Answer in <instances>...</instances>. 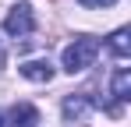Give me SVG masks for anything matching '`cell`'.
<instances>
[{
    "label": "cell",
    "instance_id": "1",
    "mask_svg": "<svg viewBox=\"0 0 131 127\" xmlns=\"http://www.w3.org/2000/svg\"><path fill=\"white\" fill-rule=\"evenodd\" d=\"M96 53H99V42H96V39H89V35L74 39V42L64 49V71H71V74H82L85 67H92Z\"/></svg>",
    "mask_w": 131,
    "mask_h": 127
},
{
    "label": "cell",
    "instance_id": "2",
    "mask_svg": "<svg viewBox=\"0 0 131 127\" xmlns=\"http://www.w3.org/2000/svg\"><path fill=\"white\" fill-rule=\"evenodd\" d=\"M4 28H7V35H14V39H28L32 35V28H36V14H32V4H18L7 21H4Z\"/></svg>",
    "mask_w": 131,
    "mask_h": 127
},
{
    "label": "cell",
    "instance_id": "3",
    "mask_svg": "<svg viewBox=\"0 0 131 127\" xmlns=\"http://www.w3.org/2000/svg\"><path fill=\"white\" fill-rule=\"evenodd\" d=\"M92 109H96V99H89V95H67L64 99V120L67 124H85L92 117Z\"/></svg>",
    "mask_w": 131,
    "mask_h": 127
},
{
    "label": "cell",
    "instance_id": "4",
    "mask_svg": "<svg viewBox=\"0 0 131 127\" xmlns=\"http://www.w3.org/2000/svg\"><path fill=\"white\" fill-rule=\"evenodd\" d=\"M18 74L28 78V81H50L53 78V64L50 60H25V64H18Z\"/></svg>",
    "mask_w": 131,
    "mask_h": 127
},
{
    "label": "cell",
    "instance_id": "5",
    "mask_svg": "<svg viewBox=\"0 0 131 127\" xmlns=\"http://www.w3.org/2000/svg\"><path fill=\"white\" fill-rule=\"evenodd\" d=\"M11 127H39V109L32 103H14V109H11Z\"/></svg>",
    "mask_w": 131,
    "mask_h": 127
},
{
    "label": "cell",
    "instance_id": "6",
    "mask_svg": "<svg viewBox=\"0 0 131 127\" xmlns=\"http://www.w3.org/2000/svg\"><path fill=\"white\" fill-rule=\"evenodd\" d=\"M110 53H113L117 60H128L131 57V32L128 28H117V32L110 35Z\"/></svg>",
    "mask_w": 131,
    "mask_h": 127
},
{
    "label": "cell",
    "instance_id": "7",
    "mask_svg": "<svg viewBox=\"0 0 131 127\" xmlns=\"http://www.w3.org/2000/svg\"><path fill=\"white\" fill-rule=\"evenodd\" d=\"M113 99H117V106L131 99V71H124V67L113 74Z\"/></svg>",
    "mask_w": 131,
    "mask_h": 127
},
{
    "label": "cell",
    "instance_id": "8",
    "mask_svg": "<svg viewBox=\"0 0 131 127\" xmlns=\"http://www.w3.org/2000/svg\"><path fill=\"white\" fill-rule=\"evenodd\" d=\"M82 7H113L117 0H78Z\"/></svg>",
    "mask_w": 131,
    "mask_h": 127
},
{
    "label": "cell",
    "instance_id": "9",
    "mask_svg": "<svg viewBox=\"0 0 131 127\" xmlns=\"http://www.w3.org/2000/svg\"><path fill=\"white\" fill-rule=\"evenodd\" d=\"M0 127H4V120H0Z\"/></svg>",
    "mask_w": 131,
    "mask_h": 127
}]
</instances>
